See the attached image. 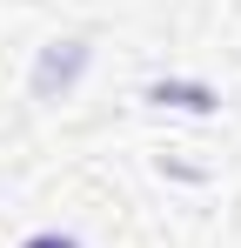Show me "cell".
I'll return each mask as SVG.
<instances>
[{"instance_id": "cell-1", "label": "cell", "mask_w": 241, "mask_h": 248, "mask_svg": "<svg viewBox=\"0 0 241 248\" xmlns=\"http://www.w3.org/2000/svg\"><path fill=\"white\" fill-rule=\"evenodd\" d=\"M20 248H74L67 235H34V242H20Z\"/></svg>"}]
</instances>
